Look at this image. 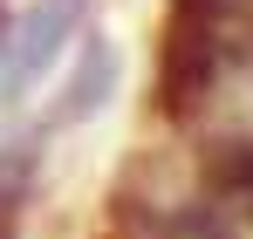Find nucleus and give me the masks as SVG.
<instances>
[{
  "label": "nucleus",
  "mask_w": 253,
  "mask_h": 239,
  "mask_svg": "<svg viewBox=\"0 0 253 239\" xmlns=\"http://www.w3.org/2000/svg\"><path fill=\"white\" fill-rule=\"evenodd\" d=\"M212 185L253 219V144H226V151L212 158Z\"/></svg>",
  "instance_id": "20e7f679"
},
{
  "label": "nucleus",
  "mask_w": 253,
  "mask_h": 239,
  "mask_svg": "<svg viewBox=\"0 0 253 239\" xmlns=\"http://www.w3.org/2000/svg\"><path fill=\"white\" fill-rule=\"evenodd\" d=\"M171 239H233V226H226L212 205H192V212L171 219Z\"/></svg>",
  "instance_id": "39448f33"
},
{
  "label": "nucleus",
  "mask_w": 253,
  "mask_h": 239,
  "mask_svg": "<svg viewBox=\"0 0 253 239\" xmlns=\"http://www.w3.org/2000/svg\"><path fill=\"white\" fill-rule=\"evenodd\" d=\"M212 89V35L185 14L171 28V48H165V110L171 117H192V103Z\"/></svg>",
  "instance_id": "f03ea898"
},
{
  "label": "nucleus",
  "mask_w": 253,
  "mask_h": 239,
  "mask_svg": "<svg viewBox=\"0 0 253 239\" xmlns=\"http://www.w3.org/2000/svg\"><path fill=\"white\" fill-rule=\"evenodd\" d=\"M110 96H117V41L89 35V41H83V62H76V76L62 82L55 123H83V117H96Z\"/></svg>",
  "instance_id": "7ed1b4c3"
},
{
  "label": "nucleus",
  "mask_w": 253,
  "mask_h": 239,
  "mask_svg": "<svg viewBox=\"0 0 253 239\" xmlns=\"http://www.w3.org/2000/svg\"><path fill=\"white\" fill-rule=\"evenodd\" d=\"M0 41H7V14H0Z\"/></svg>",
  "instance_id": "423d86ee"
},
{
  "label": "nucleus",
  "mask_w": 253,
  "mask_h": 239,
  "mask_svg": "<svg viewBox=\"0 0 253 239\" xmlns=\"http://www.w3.org/2000/svg\"><path fill=\"white\" fill-rule=\"evenodd\" d=\"M76 28H83V0H35V7H28V21H21V35L7 41L14 76L28 82V76H42V69H55Z\"/></svg>",
  "instance_id": "f257e3e1"
}]
</instances>
